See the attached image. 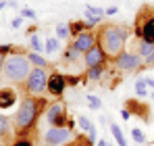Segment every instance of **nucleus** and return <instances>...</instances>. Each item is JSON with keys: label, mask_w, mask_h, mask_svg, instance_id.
Returning a JSON list of instances; mask_svg holds the SVG:
<instances>
[{"label": "nucleus", "mask_w": 154, "mask_h": 146, "mask_svg": "<svg viewBox=\"0 0 154 146\" xmlns=\"http://www.w3.org/2000/svg\"><path fill=\"white\" fill-rule=\"evenodd\" d=\"M48 109V100L44 96H33V94H27L21 104H19V111L15 115V134L17 136H23V134H31L38 125L40 115Z\"/></svg>", "instance_id": "obj_1"}, {"label": "nucleus", "mask_w": 154, "mask_h": 146, "mask_svg": "<svg viewBox=\"0 0 154 146\" xmlns=\"http://www.w3.org/2000/svg\"><path fill=\"white\" fill-rule=\"evenodd\" d=\"M127 36L129 29L123 27V25H112V23H100L98 29H96V38H98V44L100 48L104 50V54L110 59L119 56L123 50H125V44H127Z\"/></svg>", "instance_id": "obj_2"}, {"label": "nucleus", "mask_w": 154, "mask_h": 146, "mask_svg": "<svg viewBox=\"0 0 154 146\" xmlns=\"http://www.w3.org/2000/svg\"><path fill=\"white\" fill-rule=\"evenodd\" d=\"M31 73V63L27 59V50L13 48V52L6 56L4 67H2V77L15 86H23L27 75Z\"/></svg>", "instance_id": "obj_3"}, {"label": "nucleus", "mask_w": 154, "mask_h": 146, "mask_svg": "<svg viewBox=\"0 0 154 146\" xmlns=\"http://www.w3.org/2000/svg\"><path fill=\"white\" fill-rule=\"evenodd\" d=\"M135 38L154 44V6L144 4L135 15Z\"/></svg>", "instance_id": "obj_4"}, {"label": "nucleus", "mask_w": 154, "mask_h": 146, "mask_svg": "<svg viewBox=\"0 0 154 146\" xmlns=\"http://www.w3.org/2000/svg\"><path fill=\"white\" fill-rule=\"evenodd\" d=\"M44 117H46V121L50 123V127H71V129L75 127L73 119H71L69 113H67V104L60 102V100H56V102L48 104Z\"/></svg>", "instance_id": "obj_5"}, {"label": "nucleus", "mask_w": 154, "mask_h": 146, "mask_svg": "<svg viewBox=\"0 0 154 146\" xmlns=\"http://www.w3.org/2000/svg\"><path fill=\"white\" fill-rule=\"evenodd\" d=\"M46 86H48V69L31 67V73L27 75L25 84H23V90H25L27 94L40 96V94L46 92Z\"/></svg>", "instance_id": "obj_6"}, {"label": "nucleus", "mask_w": 154, "mask_h": 146, "mask_svg": "<svg viewBox=\"0 0 154 146\" xmlns=\"http://www.w3.org/2000/svg\"><path fill=\"white\" fill-rule=\"evenodd\" d=\"M110 61L119 71H140L144 67V59L135 50H123L119 56H115Z\"/></svg>", "instance_id": "obj_7"}, {"label": "nucleus", "mask_w": 154, "mask_h": 146, "mask_svg": "<svg viewBox=\"0 0 154 146\" xmlns=\"http://www.w3.org/2000/svg\"><path fill=\"white\" fill-rule=\"evenodd\" d=\"M73 140V129L71 127H48L44 134V144L46 146H63Z\"/></svg>", "instance_id": "obj_8"}, {"label": "nucleus", "mask_w": 154, "mask_h": 146, "mask_svg": "<svg viewBox=\"0 0 154 146\" xmlns=\"http://www.w3.org/2000/svg\"><path fill=\"white\" fill-rule=\"evenodd\" d=\"M69 88V84H67V73L63 75V73L54 71L52 69L50 75H48V86H46V90H48V94L54 98H60L65 94V90Z\"/></svg>", "instance_id": "obj_9"}, {"label": "nucleus", "mask_w": 154, "mask_h": 146, "mask_svg": "<svg viewBox=\"0 0 154 146\" xmlns=\"http://www.w3.org/2000/svg\"><path fill=\"white\" fill-rule=\"evenodd\" d=\"M96 44H98V38H96V31L94 29H88V31L79 33L75 38H71V46L77 52H81V54H85L88 50L92 48V46H96Z\"/></svg>", "instance_id": "obj_10"}, {"label": "nucleus", "mask_w": 154, "mask_h": 146, "mask_svg": "<svg viewBox=\"0 0 154 146\" xmlns=\"http://www.w3.org/2000/svg\"><path fill=\"white\" fill-rule=\"evenodd\" d=\"M106 61H108V56L104 54V50L100 48V44L92 46V48L83 54V65H85V69L98 67V65H106Z\"/></svg>", "instance_id": "obj_11"}, {"label": "nucleus", "mask_w": 154, "mask_h": 146, "mask_svg": "<svg viewBox=\"0 0 154 146\" xmlns=\"http://www.w3.org/2000/svg\"><path fill=\"white\" fill-rule=\"evenodd\" d=\"M125 109H127L133 117H140L142 121H148V119H150V106H148L146 102L137 100V98H129V100H125Z\"/></svg>", "instance_id": "obj_12"}, {"label": "nucleus", "mask_w": 154, "mask_h": 146, "mask_svg": "<svg viewBox=\"0 0 154 146\" xmlns=\"http://www.w3.org/2000/svg\"><path fill=\"white\" fill-rule=\"evenodd\" d=\"M17 102L15 88H0V109H11Z\"/></svg>", "instance_id": "obj_13"}, {"label": "nucleus", "mask_w": 154, "mask_h": 146, "mask_svg": "<svg viewBox=\"0 0 154 146\" xmlns=\"http://www.w3.org/2000/svg\"><path fill=\"white\" fill-rule=\"evenodd\" d=\"M104 73H106V65L90 67V69H85V73H83V79L85 81H100L104 77Z\"/></svg>", "instance_id": "obj_14"}, {"label": "nucleus", "mask_w": 154, "mask_h": 146, "mask_svg": "<svg viewBox=\"0 0 154 146\" xmlns=\"http://www.w3.org/2000/svg\"><path fill=\"white\" fill-rule=\"evenodd\" d=\"M77 61H81V52H77V50L69 44L67 48L63 50V59H60V63H63V65H73V63H77Z\"/></svg>", "instance_id": "obj_15"}, {"label": "nucleus", "mask_w": 154, "mask_h": 146, "mask_svg": "<svg viewBox=\"0 0 154 146\" xmlns=\"http://www.w3.org/2000/svg\"><path fill=\"white\" fill-rule=\"evenodd\" d=\"M27 59H29V63H31V67H42V69H52V65L40 54V52H27Z\"/></svg>", "instance_id": "obj_16"}, {"label": "nucleus", "mask_w": 154, "mask_h": 146, "mask_svg": "<svg viewBox=\"0 0 154 146\" xmlns=\"http://www.w3.org/2000/svg\"><path fill=\"white\" fill-rule=\"evenodd\" d=\"M77 123L81 125V129H85V132H88V138H90V142H96V127H94V123L90 121L85 115H81V117L77 119Z\"/></svg>", "instance_id": "obj_17"}, {"label": "nucleus", "mask_w": 154, "mask_h": 146, "mask_svg": "<svg viewBox=\"0 0 154 146\" xmlns=\"http://www.w3.org/2000/svg\"><path fill=\"white\" fill-rule=\"evenodd\" d=\"M144 61L146 59H150L154 54V44H148V42H144V40H137V50H135Z\"/></svg>", "instance_id": "obj_18"}, {"label": "nucleus", "mask_w": 154, "mask_h": 146, "mask_svg": "<svg viewBox=\"0 0 154 146\" xmlns=\"http://www.w3.org/2000/svg\"><path fill=\"white\" fill-rule=\"evenodd\" d=\"M69 29H71V38H75L79 33L92 29V25L88 23V21H71V23H69Z\"/></svg>", "instance_id": "obj_19"}, {"label": "nucleus", "mask_w": 154, "mask_h": 146, "mask_svg": "<svg viewBox=\"0 0 154 146\" xmlns=\"http://www.w3.org/2000/svg\"><path fill=\"white\" fill-rule=\"evenodd\" d=\"M110 134L115 136L117 146H127V140H125V136H123V132H121V127L117 123H110Z\"/></svg>", "instance_id": "obj_20"}, {"label": "nucleus", "mask_w": 154, "mask_h": 146, "mask_svg": "<svg viewBox=\"0 0 154 146\" xmlns=\"http://www.w3.org/2000/svg\"><path fill=\"white\" fill-rule=\"evenodd\" d=\"M8 146H35V142H33L31 134H23V136H17Z\"/></svg>", "instance_id": "obj_21"}, {"label": "nucleus", "mask_w": 154, "mask_h": 146, "mask_svg": "<svg viewBox=\"0 0 154 146\" xmlns=\"http://www.w3.org/2000/svg\"><path fill=\"white\" fill-rule=\"evenodd\" d=\"M11 127H13V123L8 121L4 115H0V140H6L11 136Z\"/></svg>", "instance_id": "obj_22"}, {"label": "nucleus", "mask_w": 154, "mask_h": 146, "mask_svg": "<svg viewBox=\"0 0 154 146\" xmlns=\"http://www.w3.org/2000/svg\"><path fill=\"white\" fill-rule=\"evenodd\" d=\"M44 50L48 52V54H52V52H58L60 50V40L54 36V38H48L46 42H44Z\"/></svg>", "instance_id": "obj_23"}, {"label": "nucleus", "mask_w": 154, "mask_h": 146, "mask_svg": "<svg viewBox=\"0 0 154 146\" xmlns=\"http://www.w3.org/2000/svg\"><path fill=\"white\" fill-rule=\"evenodd\" d=\"M56 38H58V40H71L69 23H58L56 25Z\"/></svg>", "instance_id": "obj_24"}, {"label": "nucleus", "mask_w": 154, "mask_h": 146, "mask_svg": "<svg viewBox=\"0 0 154 146\" xmlns=\"http://www.w3.org/2000/svg\"><path fill=\"white\" fill-rule=\"evenodd\" d=\"M63 146H94V142H90V138H85V136H75L71 142H67V144H63Z\"/></svg>", "instance_id": "obj_25"}, {"label": "nucleus", "mask_w": 154, "mask_h": 146, "mask_svg": "<svg viewBox=\"0 0 154 146\" xmlns=\"http://www.w3.org/2000/svg\"><path fill=\"white\" fill-rule=\"evenodd\" d=\"M29 50H31V52H42V50H44V44L40 42L38 33H31V36H29Z\"/></svg>", "instance_id": "obj_26"}, {"label": "nucleus", "mask_w": 154, "mask_h": 146, "mask_svg": "<svg viewBox=\"0 0 154 146\" xmlns=\"http://www.w3.org/2000/svg\"><path fill=\"white\" fill-rule=\"evenodd\" d=\"M85 13H88V15H92V17H98L100 21H102V17L106 15L100 6H94V4H88V6H85Z\"/></svg>", "instance_id": "obj_27"}, {"label": "nucleus", "mask_w": 154, "mask_h": 146, "mask_svg": "<svg viewBox=\"0 0 154 146\" xmlns=\"http://www.w3.org/2000/svg\"><path fill=\"white\" fill-rule=\"evenodd\" d=\"M135 94L137 96H148V86H146V79H137L135 81Z\"/></svg>", "instance_id": "obj_28"}, {"label": "nucleus", "mask_w": 154, "mask_h": 146, "mask_svg": "<svg viewBox=\"0 0 154 146\" xmlns=\"http://www.w3.org/2000/svg\"><path fill=\"white\" fill-rule=\"evenodd\" d=\"M88 104H90V109H92V111L102 109V100H100L98 96H94V94H88Z\"/></svg>", "instance_id": "obj_29"}, {"label": "nucleus", "mask_w": 154, "mask_h": 146, "mask_svg": "<svg viewBox=\"0 0 154 146\" xmlns=\"http://www.w3.org/2000/svg\"><path fill=\"white\" fill-rule=\"evenodd\" d=\"M131 138H133L137 144H144V142H146V134H144L140 127H133V129H131Z\"/></svg>", "instance_id": "obj_30"}, {"label": "nucleus", "mask_w": 154, "mask_h": 146, "mask_svg": "<svg viewBox=\"0 0 154 146\" xmlns=\"http://www.w3.org/2000/svg\"><path fill=\"white\" fill-rule=\"evenodd\" d=\"M21 17H25V19H35V11L29 8V6H23V8H21Z\"/></svg>", "instance_id": "obj_31"}, {"label": "nucleus", "mask_w": 154, "mask_h": 146, "mask_svg": "<svg viewBox=\"0 0 154 146\" xmlns=\"http://www.w3.org/2000/svg\"><path fill=\"white\" fill-rule=\"evenodd\" d=\"M81 81V75H67V84L69 86H77Z\"/></svg>", "instance_id": "obj_32"}, {"label": "nucleus", "mask_w": 154, "mask_h": 146, "mask_svg": "<svg viewBox=\"0 0 154 146\" xmlns=\"http://www.w3.org/2000/svg\"><path fill=\"white\" fill-rule=\"evenodd\" d=\"M23 19H25V17H21V15H19V17H15V19L11 21V27H13V29H19V27L23 25Z\"/></svg>", "instance_id": "obj_33"}, {"label": "nucleus", "mask_w": 154, "mask_h": 146, "mask_svg": "<svg viewBox=\"0 0 154 146\" xmlns=\"http://www.w3.org/2000/svg\"><path fill=\"white\" fill-rule=\"evenodd\" d=\"M121 117H123V121H129L131 119V113H129L127 109H121Z\"/></svg>", "instance_id": "obj_34"}, {"label": "nucleus", "mask_w": 154, "mask_h": 146, "mask_svg": "<svg viewBox=\"0 0 154 146\" xmlns=\"http://www.w3.org/2000/svg\"><path fill=\"white\" fill-rule=\"evenodd\" d=\"M6 6H8V8H19L17 0H6Z\"/></svg>", "instance_id": "obj_35"}, {"label": "nucleus", "mask_w": 154, "mask_h": 146, "mask_svg": "<svg viewBox=\"0 0 154 146\" xmlns=\"http://www.w3.org/2000/svg\"><path fill=\"white\" fill-rule=\"evenodd\" d=\"M117 11H119L117 6H108V8H106L104 13H106V15H117Z\"/></svg>", "instance_id": "obj_36"}, {"label": "nucleus", "mask_w": 154, "mask_h": 146, "mask_svg": "<svg viewBox=\"0 0 154 146\" xmlns=\"http://www.w3.org/2000/svg\"><path fill=\"white\" fill-rule=\"evenodd\" d=\"M144 65H146V67H150V65H152V67H154V54L150 56V59H146V61H144Z\"/></svg>", "instance_id": "obj_37"}, {"label": "nucleus", "mask_w": 154, "mask_h": 146, "mask_svg": "<svg viewBox=\"0 0 154 146\" xmlns=\"http://www.w3.org/2000/svg\"><path fill=\"white\" fill-rule=\"evenodd\" d=\"M4 61H6V54L0 52V73H2V67H4Z\"/></svg>", "instance_id": "obj_38"}, {"label": "nucleus", "mask_w": 154, "mask_h": 146, "mask_svg": "<svg viewBox=\"0 0 154 146\" xmlns=\"http://www.w3.org/2000/svg\"><path fill=\"white\" fill-rule=\"evenodd\" d=\"M144 79H146V86L154 88V77H144Z\"/></svg>", "instance_id": "obj_39"}, {"label": "nucleus", "mask_w": 154, "mask_h": 146, "mask_svg": "<svg viewBox=\"0 0 154 146\" xmlns=\"http://www.w3.org/2000/svg\"><path fill=\"white\" fill-rule=\"evenodd\" d=\"M2 8H6V0H0V11Z\"/></svg>", "instance_id": "obj_40"}, {"label": "nucleus", "mask_w": 154, "mask_h": 146, "mask_svg": "<svg viewBox=\"0 0 154 146\" xmlns=\"http://www.w3.org/2000/svg\"><path fill=\"white\" fill-rule=\"evenodd\" d=\"M98 146H108V144H106V140H98Z\"/></svg>", "instance_id": "obj_41"}, {"label": "nucleus", "mask_w": 154, "mask_h": 146, "mask_svg": "<svg viewBox=\"0 0 154 146\" xmlns=\"http://www.w3.org/2000/svg\"><path fill=\"white\" fill-rule=\"evenodd\" d=\"M0 146H4V142H0Z\"/></svg>", "instance_id": "obj_42"}]
</instances>
